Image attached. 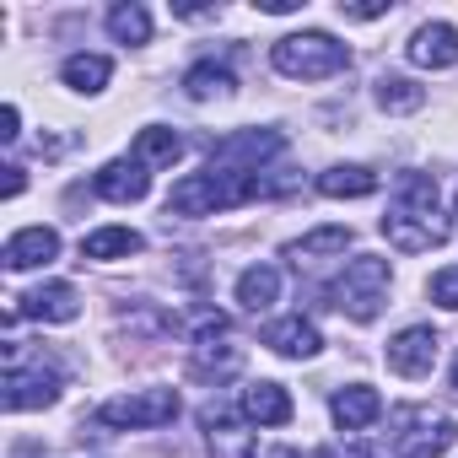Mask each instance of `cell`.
Instances as JSON below:
<instances>
[{
	"instance_id": "1",
	"label": "cell",
	"mask_w": 458,
	"mask_h": 458,
	"mask_svg": "<svg viewBox=\"0 0 458 458\" xmlns=\"http://www.w3.org/2000/svg\"><path fill=\"white\" fill-rule=\"evenodd\" d=\"M447 233L453 226H447V216L437 205V178L431 173H399L388 216H383V238L399 254H426V249H442Z\"/></svg>"
},
{
	"instance_id": "2",
	"label": "cell",
	"mask_w": 458,
	"mask_h": 458,
	"mask_svg": "<svg viewBox=\"0 0 458 458\" xmlns=\"http://www.w3.org/2000/svg\"><path fill=\"white\" fill-rule=\"evenodd\" d=\"M265 189L270 183L259 173H216V167H205V173H189V178L173 183L167 210L173 216H216V210H233V205L265 194Z\"/></svg>"
},
{
	"instance_id": "3",
	"label": "cell",
	"mask_w": 458,
	"mask_h": 458,
	"mask_svg": "<svg viewBox=\"0 0 458 458\" xmlns=\"http://www.w3.org/2000/svg\"><path fill=\"white\" fill-rule=\"evenodd\" d=\"M270 60L292 81H324V76H340L351 65V49L329 33H286V38H276Z\"/></svg>"
},
{
	"instance_id": "4",
	"label": "cell",
	"mask_w": 458,
	"mask_h": 458,
	"mask_svg": "<svg viewBox=\"0 0 458 458\" xmlns=\"http://www.w3.org/2000/svg\"><path fill=\"white\" fill-rule=\"evenodd\" d=\"M388 281H394L388 259L361 254V259H351L345 276L335 281V308H340L345 318H356V324H372V318L383 313V302H388Z\"/></svg>"
},
{
	"instance_id": "5",
	"label": "cell",
	"mask_w": 458,
	"mask_h": 458,
	"mask_svg": "<svg viewBox=\"0 0 458 458\" xmlns=\"http://www.w3.org/2000/svg\"><path fill=\"white\" fill-rule=\"evenodd\" d=\"M458 442V420L426 404H399L394 410V458H442Z\"/></svg>"
},
{
	"instance_id": "6",
	"label": "cell",
	"mask_w": 458,
	"mask_h": 458,
	"mask_svg": "<svg viewBox=\"0 0 458 458\" xmlns=\"http://www.w3.org/2000/svg\"><path fill=\"white\" fill-rule=\"evenodd\" d=\"M173 415H178V388H140V394H119V399L98 404V426H114V431L167 426Z\"/></svg>"
},
{
	"instance_id": "7",
	"label": "cell",
	"mask_w": 458,
	"mask_h": 458,
	"mask_svg": "<svg viewBox=\"0 0 458 458\" xmlns=\"http://www.w3.org/2000/svg\"><path fill=\"white\" fill-rule=\"evenodd\" d=\"M281 146H286L281 130H238L210 146V167L216 173H259V162L281 157Z\"/></svg>"
},
{
	"instance_id": "8",
	"label": "cell",
	"mask_w": 458,
	"mask_h": 458,
	"mask_svg": "<svg viewBox=\"0 0 458 458\" xmlns=\"http://www.w3.org/2000/svg\"><path fill=\"white\" fill-rule=\"evenodd\" d=\"M243 367V351L238 345H226V318L216 313V318H199V329H194V361H189V372L194 377H210V383H221V377H233Z\"/></svg>"
},
{
	"instance_id": "9",
	"label": "cell",
	"mask_w": 458,
	"mask_h": 458,
	"mask_svg": "<svg viewBox=\"0 0 458 458\" xmlns=\"http://www.w3.org/2000/svg\"><path fill=\"white\" fill-rule=\"evenodd\" d=\"M60 399V372L55 367H22V361H12L6 367V410L12 415H22V410H49Z\"/></svg>"
},
{
	"instance_id": "10",
	"label": "cell",
	"mask_w": 458,
	"mask_h": 458,
	"mask_svg": "<svg viewBox=\"0 0 458 458\" xmlns=\"http://www.w3.org/2000/svg\"><path fill=\"white\" fill-rule=\"evenodd\" d=\"M437 329L431 324H410V329H399L394 340H388V372H399V377H431V367H437Z\"/></svg>"
},
{
	"instance_id": "11",
	"label": "cell",
	"mask_w": 458,
	"mask_h": 458,
	"mask_svg": "<svg viewBox=\"0 0 458 458\" xmlns=\"http://www.w3.org/2000/svg\"><path fill=\"white\" fill-rule=\"evenodd\" d=\"M404 55L420 71H453L458 65V28L453 22H426V28H415V38L404 44Z\"/></svg>"
},
{
	"instance_id": "12",
	"label": "cell",
	"mask_w": 458,
	"mask_h": 458,
	"mask_svg": "<svg viewBox=\"0 0 458 458\" xmlns=\"http://www.w3.org/2000/svg\"><path fill=\"white\" fill-rule=\"evenodd\" d=\"M81 313V297L71 281H49V286H33L28 297H17V318H44V324H71Z\"/></svg>"
},
{
	"instance_id": "13",
	"label": "cell",
	"mask_w": 458,
	"mask_h": 458,
	"mask_svg": "<svg viewBox=\"0 0 458 458\" xmlns=\"http://www.w3.org/2000/svg\"><path fill=\"white\" fill-rule=\"evenodd\" d=\"M49 259H60V233L55 226H22V233L6 238V254H0L6 270H38Z\"/></svg>"
},
{
	"instance_id": "14",
	"label": "cell",
	"mask_w": 458,
	"mask_h": 458,
	"mask_svg": "<svg viewBox=\"0 0 458 458\" xmlns=\"http://www.w3.org/2000/svg\"><path fill=\"white\" fill-rule=\"evenodd\" d=\"M199 426H205L216 458H259V453H254V431H243L221 404H205V410H199Z\"/></svg>"
},
{
	"instance_id": "15",
	"label": "cell",
	"mask_w": 458,
	"mask_h": 458,
	"mask_svg": "<svg viewBox=\"0 0 458 458\" xmlns=\"http://www.w3.org/2000/svg\"><path fill=\"white\" fill-rule=\"evenodd\" d=\"M92 189H98L103 199H114V205H135V199L151 194V173H146L140 162H108V167H98Z\"/></svg>"
},
{
	"instance_id": "16",
	"label": "cell",
	"mask_w": 458,
	"mask_h": 458,
	"mask_svg": "<svg viewBox=\"0 0 458 458\" xmlns=\"http://www.w3.org/2000/svg\"><path fill=\"white\" fill-rule=\"evenodd\" d=\"M265 345L281 351V356H292V361H308V356L324 351V335H318L302 313H292V318H276V324L265 329Z\"/></svg>"
},
{
	"instance_id": "17",
	"label": "cell",
	"mask_w": 458,
	"mask_h": 458,
	"mask_svg": "<svg viewBox=\"0 0 458 458\" xmlns=\"http://www.w3.org/2000/svg\"><path fill=\"white\" fill-rule=\"evenodd\" d=\"M329 410H335V426H340V431H361V426H372V420L383 415V399H377V388L351 383V388H340V394L329 399Z\"/></svg>"
},
{
	"instance_id": "18",
	"label": "cell",
	"mask_w": 458,
	"mask_h": 458,
	"mask_svg": "<svg viewBox=\"0 0 458 458\" xmlns=\"http://www.w3.org/2000/svg\"><path fill=\"white\" fill-rule=\"evenodd\" d=\"M178 157H183V135H173L167 124L140 130L135 146H130V162H140V167H173Z\"/></svg>"
},
{
	"instance_id": "19",
	"label": "cell",
	"mask_w": 458,
	"mask_h": 458,
	"mask_svg": "<svg viewBox=\"0 0 458 458\" xmlns=\"http://www.w3.org/2000/svg\"><path fill=\"white\" fill-rule=\"evenodd\" d=\"M140 249H146V238L130 233V226H98V233L81 238V259H130Z\"/></svg>"
},
{
	"instance_id": "20",
	"label": "cell",
	"mask_w": 458,
	"mask_h": 458,
	"mask_svg": "<svg viewBox=\"0 0 458 458\" xmlns=\"http://www.w3.org/2000/svg\"><path fill=\"white\" fill-rule=\"evenodd\" d=\"M238 302H243L249 313L276 308V302H281V270H276V265H249V270L238 276Z\"/></svg>"
},
{
	"instance_id": "21",
	"label": "cell",
	"mask_w": 458,
	"mask_h": 458,
	"mask_svg": "<svg viewBox=\"0 0 458 458\" xmlns=\"http://www.w3.org/2000/svg\"><path fill=\"white\" fill-rule=\"evenodd\" d=\"M243 415L259 420V426H286V420H292V394H286L281 383H254V388L243 394Z\"/></svg>"
},
{
	"instance_id": "22",
	"label": "cell",
	"mask_w": 458,
	"mask_h": 458,
	"mask_svg": "<svg viewBox=\"0 0 458 458\" xmlns=\"http://www.w3.org/2000/svg\"><path fill=\"white\" fill-rule=\"evenodd\" d=\"M318 194H329V199L377 194V173L372 167H329V173H318Z\"/></svg>"
},
{
	"instance_id": "23",
	"label": "cell",
	"mask_w": 458,
	"mask_h": 458,
	"mask_svg": "<svg viewBox=\"0 0 458 458\" xmlns=\"http://www.w3.org/2000/svg\"><path fill=\"white\" fill-rule=\"evenodd\" d=\"M351 226H313V233L308 238H297V243H286V259H318V254H345L351 249Z\"/></svg>"
},
{
	"instance_id": "24",
	"label": "cell",
	"mask_w": 458,
	"mask_h": 458,
	"mask_svg": "<svg viewBox=\"0 0 458 458\" xmlns=\"http://www.w3.org/2000/svg\"><path fill=\"white\" fill-rule=\"evenodd\" d=\"M372 98H377L383 114H415V108H426V87H415L410 76H377Z\"/></svg>"
},
{
	"instance_id": "25",
	"label": "cell",
	"mask_w": 458,
	"mask_h": 458,
	"mask_svg": "<svg viewBox=\"0 0 458 458\" xmlns=\"http://www.w3.org/2000/svg\"><path fill=\"white\" fill-rule=\"evenodd\" d=\"M60 76H65V87H71V92H103V87H108V76H114V65H108L103 55H71Z\"/></svg>"
},
{
	"instance_id": "26",
	"label": "cell",
	"mask_w": 458,
	"mask_h": 458,
	"mask_svg": "<svg viewBox=\"0 0 458 458\" xmlns=\"http://www.w3.org/2000/svg\"><path fill=\"white\" fill-rule=\"evenodd\" d=\"M108 33H114L119 44H146V38H151V12L135 6V0H119V6L108 12Z\"/></svg>"
},
{
	"instance_id": "27",
	"label": "cell",
	"mask_w": 458,
	"mask_h": 458,
	"mask_svg": "<svg viewBox=\"0 0 458 458\" xmlns=\"http://www.w3.org/2000/svg\"><path fill=\"white\" fill-rule=\"evenodd\" d=\"M233 71H221V65H194L189 76H183V92L194 98V103H210V98H233Z\"/></svg>"
},
{
	"instance_id": "28",
	"label": "cell",
	"mask_w": 458,
	"mask_h": 458,
	"mask_svg": "<svg viewBox=\"0 0 458 458\" xmlns=\"http://www.w3.org/2000/svg\"><path fill=\"white\" fill-rule=\"evenodd\" d=\"M426 292H431V302H437V308H453V313H458V265H447V270H437Z\"/></svg>"
},
{
	"instance_id": "29",
	"label": "cell",
	"mask_w": 458,
	"mask_h": 458,
	"mask_svg": "<svg viewBox=\"0 0 458 458\" xmlns=\"http://www.w3.org/2000/svg\"><path fill=\"white\" fill-rule=\"evenodd\" d=\"M17 124H22V114H17V103H6V114H0V140H17L22 135Z\"/></svg>"
},
{
	"instance_id": "30",
	"label": "cell",
	"mask_w": 458,
	"mask_h": 458,
	"mask_svg": "<svg viewBox=\"0 0 458 458\" xmlns=\"http://www.w3.org/2000/svg\"><path fill=\"white\" fill-rule=\"evenodd\" d=\"M318 458H372V453L351 442V447H318Z\"/></svg>"
},
{
	"instance_id": "31",
	"label": "cell",
	"mask_w": 458,
	"mask_h": 458,
	"mask_svg": "<svg viewBox=\"0 0 458 458\" xmlns=\"http://www.w3.org/2000/svg\"><path fill=\"white\" fill-rule=\"evenodd\" d=\"M22 183H28V178H22V167H6V199H17V194H22Z\"/></svg>"
},
{
	"instance_id": "32",
	"label": "cell",
	"mask_w": 458,
	"mask_h": 458,
	"mask_svg": "<svg viewBox=\"0 0 458 458\" xmlns=\"http://www.w3.org/2000/svg\"><path fill=\"white\" fill-rule=\"evenodd\" d=\"M259 12H270V17H281V12H297V0H259Z\"/></svg>"
},
{
	"instance_id": "33",
	"label": "cell",
	"mask_w": 458,
	"mask_h": 458,
	"mask_svg": "<svg viewBox=\"0 0 458 458\" xmlns=\"http://www.w3.org/2000/svg\"><path fill=\"white\" fill-rule=\"evenodd\" d=\"M453 388H458V361H453Z\"/></svg>"
}]
</instances>
